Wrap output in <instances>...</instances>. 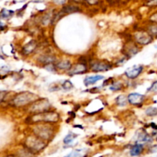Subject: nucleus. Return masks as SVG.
<instances>
[{
    "label": "nucleus",
    "instance_id": "obj_1",
    "mask_svg": "<svg viewBox=\"0 0 157 157\" xmlns=\"http://www.w3.org/2000/svg\"><path fill=\"white\" fill-rule=\"evenodd\" d=\"M29 124H35L38 123L56 124L60 121V115L54 110H48L42 113L32 114L28 118Z\"/></svg>",
    "mask_w": 157,
    "mask_h": 157
},
{
    "label": "nucleus",
    "instance_id": "obj_2",
    "mask_svg": "<svg viewBox=\"0 0 157 157\" xmlns=\"http://www.w3.org/2000/svg\"><path fill=\"white\" fill-rule=\"evenodd\" d=\"M53 124L48 123H38L35 124L33 127V134L36 135L45 142L51 141L55 135V128L52 126Z\"/></svg>",
    "mask_w": 157,
    "mask_h": 157
},
{
    "label": "nucleus",
    "instance_id": "obj_3",
    "mask_svg": "<svg viewBox=\"0 0 157 157\" xmlns=\"http://www.w3.org/2000/svg\"><path fill=\"white\" fill-rule=\"evenodd\" d=\"M38 96L32 92L23 91L17 94L11 101L12 104L16 107H21L29 106L38 99Z\"/></svg>",
    "mask_w": 157,
    "mask_h": 157
},
{
    "label": "nucleus",
    "instance_id": "obj_4",
    "mask_svg": "<svg viewBox=\"0 0 157 157\" xmlns=\"http://www.w3.org/2000/svg\"><path fill=\"white\" fill-rule=\"evenodd\" d=\"M24 146L35 154L44 150V149L47 147V144L45 141L33 134L26 138L24 142Z\"/></svg>",
    "mask_w": 157,
    "mask_h": 157
},
{
    "label": "nucleus",
    "instance_id": "obj_5",
    "mask_svg": "<svg viewBox=\"0 0 157 157\" xmlns=\"http://www.w3.org/2000/svg\"><path fill=\"white\" fill-rule=\"evenodd\" d=\"M51 103L47 98H38V100L32 103L29 106V113L35 114V113H42V112L50 110Z\"/></svg>",
    "mask_w": 157,
    "mask_h": 157
},
{
    "label": "nucleus",
    "instance_id": "obj_6",
    "mask_svg": "<svg viewBox=\"0 0 157 157\" xmlns=\"http://www.w3.org/2000/svg\"><path fill=\"white\" fill-rule=\"evenodd\" d=\"M153 39L154 38L146 29H140L133 34V40L140 46L148 45L153 42Z\"/></svg>",
    "mask_w": 157,
    "mask_h": 157
},
{
    "label": "nucleus",
    "instance_id": "obj_7",
    "mask_svg": "<svg viewBox=\"0 0 157 157\" xmlns=\"http://www.w3.org/2000/svg\"><path fill=\"white\" fill-rule=\"evenodd\" d=\"M89 67L93 72H104L111 70L113 64L107 60H94L90 63Z\"/></svg>",
    "mask_w": 157,
    "mask_h": 157
},
{
    "label": "nucleus",
    "instance_id": "obj_8",
    "mask_svg": "<svg viewBox=\"0 0 157 157\" xmlns=\"http://www.w3.org/2000/svg\"><path fill=\"white\" fill-rule=\"evenodd\" d=\"M122 52L125 57H127L129 59V58L136 56L140 52V48L139 47V44H136L135 41H128L126 44H124Z\"/></svg>",
    "mask_w": 157,
    "mask_h": 157
},
{
    "label": "nucleus",
    "instance_id": "obj_9",
    "mask_svg": "<svg viewBox=\"0 0 157 157\" xmlns=\"http://www.w3.org/2000/svg\"><path fill=\"white\" fill-rule=\"evenodd\" d=\"M88 67L89 66L87 65L86 61H80L71 66V69L68 71V75L71 76L82 75V74L86 73L88 71Z\"/></svg>",
    "mask_w": 157,
    "mask_h": 157
},
{
    "label": "nucleus",
    "instance_id": "obj_10",
    "mask_svg": "<svg viewBox=\"0 0 157 157\" xmlns=\"http://www.w3.org/2000/svg\"><path fill=\"white\" fill-rule=\"evenodd\" d=\"M144 71V66L143 65H133L132 67H128L124 72V75L129 79H136L142 74Z\"/></svg>",
    "mask_w": 157,
    "mask_h": 157
},
{
    "label": "nucleus",
    "instance_id": "obj_11",
    "mask_svg": "<svg viewBox=\"0 0 157 157\" xmlns=\"http://www.w3.org/2000/svg\"><path fill=\"white\" fill-rule=\"evenodd\" d=\"M129 104L133 106H141L144 103L146 97L139 93H130L127 96Z\"/></svg>",
    "mask_w": 157,
    "mask_h": 157
},
{
    "label": "nucleus",
    "instance_id": "obj_12",
    "mask_svg": "<svg viewBox=\"0 0 157 157\" xmlns=\"http://www.w3.org/2000/svg\"><path fill=\"white\" fill-rule=\"evenodd\" d=\"M37 41L35 40H32V41H29L26 44H25L22 48V53L25 55H29L32 53H33L37 48Z\"/></svg>",
    "mask_w": 157,
    "mask_h": 157
},
{
    "label": "nucleus",
    "instance_id": "obj_13",
    "mask_svg": "<svg viewBox=\"0 0 157 157\" xmlns=\"http://www.w3.org/2000/svg\"><path fill=\"white\" fill-rule=\"evenodd\" d=\"M136 138H137L138 143H147V144H150V143L153 142V137L149 133L144 131V130H142L139 133H137L136 134Z\"/></svg>",
    "mask_w": 157,
    "mask_h": 157
},
{
    "label": "nucleus",
    "instance_id": "obj_14",
    "mask_svg": "<svg viewBox=\"0 0 157 157\" xmlns=\"http://www.w3.org/2000/svg\"><path fill=\"white\" fill-rule=\"evenodd\" d=\"M55 67L58 70L61 71H69L71 67L72 64L69 60H60V61H56L55 64Z\"/></svg>",
    "mask_w": 157,
    "mask_h": 157
},
{
    "label": "nucleus",
    "instance_id": "obj_15",
    "mask_svg": "<svg viewBox=\"0 0 157 157\" xmlns=\"http://www.w3.org/2000/svg\"><path fill=\"white\" fill-rule=\"evenodd\" d=\"M104 77L102 75H93V76H87L84 78V84L85 86H90L92 84H94L98 81H101V80L104 79Z\"/></svg>",
    "mask_w": 157,
    "mask_h": 157
},
{
    "label": "nucleus",
    "instance_id": "obj_16",
    "mask_svg": "<svg viewBox=\"0 0 157 157\" xmlns=\"http://www.w3.org/2000/svg\"><path fill=\"white\" fill-rule=\"evenodd\" d=\"M38 61L41 64L46 65L48 64H53L54 62H56V58L54 55H41L39 58H38Z\"/></svg>",
    "mask_w": 157,
    "mask_h": 157
},
{
    "label": "nucleus",
    "instance_id": "obj_17",
    "mask_svg": "<svg viewBox=\"0 0 157 157\" xmlns=\"http://www.w3.org/2000/svg\"><path fill=\"white\" fill-rule=\"evenodd\" d=\"M144 145L141 144H136L131 147L130 150V154L132 156H140L144 152Z\"/></svg>",
    "mask_w": 157,
    "mask_h": 157
},
{
    "label": "nucleus",
    "instance_id": "obj_18",
    "mask_svg": "<svg viewBox=\"0 0 157 157\" xmlns=\"http://www.w3.org/2000/svg\"><path fill=\"white\" fill-rule=\"evenodd\" d=\"M146 30H147L153 38H157V22H156V21H150V23L147 24Z\"/></svg>",
    "mask_w": 157,
    "mask_h": 157
},
{
    "label": "nucleus",
    "instance_id": "obj_19",
    "mask_svg": "<svg viewBox=\"0 0 157 157\" xmlns=\"http://www.w3.org/2000/svg\"><path fill=\"white\" fill-rule=\"evenodd\" d=\"M34 153L24 146L23 148L19 149V150L15 153V157H32Z\"/></svg>",
    "mask_w": 157,
    "mask_h": 157
},
{
    "label": "nucleus",
    "instance_id": "obj_20",
    "mask_svg": "<svg viewBox=\"0 0 157 157\" xmlns=\"http://www.w3.org/2000/svg\"><path fill=\"white\" fill-rule=\"evenodd\" d=\"M80 8L78 6H72V5H68V6H65L62 8L61 12L64 14H71V13H75V12H80Z\"/></svg>",
    "mask_w": 157,
    "mask_h": 157
},
{
    "label": "nucleus",
    "instance_id": "obj_21",
    "mask_svg": "<svg viewBox=\"0 0 157 157\" xmlns=\"http://www.w3.org/2000/svg\"><path fill=\"white\" fill-rule=\"evenodd\" d=\"M128 98H127V96L125 95H120L117 98H116V104L117 105L119 106V107H125V106L127 105L128 104Z\"/></svg>",
    "mask_w": 157,
    "mask_h": 157
},
{
    "label": "nucleus",
    "instance_id": "obj_22",
    "mask_svg": "<svg viewBox=\"0 0 157 157\" xmlns=\"http://www.w3.org/2000/svg\"><path fill=\"white\" fill-rule=\"evenodd\" d=\"M123 87H124V84L121 81H117L116 82L112 83L109 88L112 91H119V90H122Z\"/></svg>",
    "mask_w": 157,
    "mask_h": 157
},
{
    "label": "nucleus",
    "instance_id": "obj_23",
    "mask_svg": "<svg viewBox=\"0 0 157 157\" xmlns=\"http://www.w3.org/2000/svg\"><path fill=\"white\" fill-rule=\"evenodd\" d=\"M77 137H78V135L77 134H75V133H69L64 138L63 142H64V144H66V145H69V144H71Z\"/></svg>",
    "mask_w": 157,
    "mask_h": 157
},
{
    "label": "nucleus",
    "instance_id": "obj_24",
    "mask_svg": "<svg viewBox=\"0 0 157 157\" xmlns=\"http://www.w3.org/2000/svg\"><path fill=\"white\" fill-rule=\"evenodd\" d=\"M14 15V11L12 10H8V9H2L0 12V17L5 19H7V18H11L12 15Z\"/></svg>",
    "mask_w": 157,
    "mask_h": 157
},
{
    "label": "nucleus",
    "instance_id": "obj_25",
    "mask_svg": "<svg viewBox=\"0 0 157 157\" xmlns=\"http://www.w3.org/2000/svg\"><path fill=\"white\" fill-rule=\"evenodd\" d=\"M61 88L65 90H71L74 88V85L71 81L69 80H66V81H63V83L61 84Z\"/></svg>",
    "mask_w": 157,
    "mask_h": 157
},
{
    "label": "nucleus",
    "instance_id": "obj_26",
    "mask_svg": "<svg viewBox=\"0 0 157 157\" xmlns=\"http://www.w3.org/2000/svg\"><path fill=\"white\" fill-rule=\"evenodd\" d=\"M145 113L147 114V116L151 117H156L157 115V108L153 107H148L145 110Z\"/></svg>",
    "mask_w": 157,
    "mask_h": 157
},
{
    "label": "nucleus",
    "instance_id": "obj_27",
    "mask_svg": "<svg viewBox=\"0 0 157 157\" xmlns=\"http://www.w3.org/2000/svg\"><path fill=\"white\" fill-rule=\"evenodd\" d=\"M83 151H84V150H81H81H75L64 157H81Z\"/></svg>",
    "mask_w": 157,
    "mask_h": 157
},
{
    "label": "nucleus",
    "instance_id": "obj_28",
    "mask_svg": "<svg viewBox=\"0 0 157 157\" xmlns=\"http://www.w3.org/2000/svg\"><path fill=\"white\" fill-rule=\"evenodd\" d=\"M44 68L45 70L48 71L52 72V73H55V72L58 71V69L57 67H55V64H46V65H44Z\"/></svg>",
    "mask_w": 157,
    "mask_h": 157
},
{
    "label": "nucleus",
    "instance_id": "obj_29",
    "mask_svg": "<svg viewBox=\"0 0 157 157\" xmlns=\"http://www.w3.org/2000/svg\"><path fill=\"white\" fill-rule=\"evenodd\" d=\"M147 92H153V93H157V81H154L151 84L150 87L147 89Z\"/></svg>",
    "mask_w": 157,
    "mask_h": 157
},
{
    "label": "nucleus",
    "instance_id": "obj_30",
    "mask_svg": "<svg viewBox=\"0 0 157 157\" xmlns=\"http://www.w3.org/2000/svg\"><path fill=\"white\" fill-rule=\"evenodd\" d=\"M52 2L56 6H63L67 2V0H52Z\"/></svg>",
    "mask_w": 157,
    "mask_h": 157
},
{
    "label": "nucleus",
    "instance_id": "obj_31",
    "mask_svg": "<svg viewBox=\"0 0 157 157\" xmlns=\"http://www.w3.org/2000/svg\"><path fill=\"white\" fill-rule=\"evenodd\" d=\"M6 94H7V91H5V90H0V104H1L2 101L4 100V98H6Z\"/></svg>",
    "mask_w": 157,
    "mask_h": 157
},
{
    "label": "nucleus",
    "instance_id": "obj_32",
    "mask_svg": "<svg viewBox=\"0 0 157 157\" xmlns=\"http://www.w3.org/2000/svg\"><path fill=\"white\" fill-rule=\"evenodd\" d=\"M89 5H97L98 3L99 0H84Z\"/></svg>",
    "mask_w": 157,
    "mask_h": 157
},
{
    "label": "nucleus",
    "instance_id": "obj_33",
    "mask_svg": "<svg viewBox=\"0 0 157 157\" xmlns=\"http://www.w3.org/2000/svg\"><path fill=\"white\" fill-rule=\"evenodd\" d=\"M148 5L151 7H157V0H153V1L148 2Z\"/></svg>",
    "mask_w": 157,
    "mask_h": 157
},
{
    "label": "nucleus",
    "instance_id": "obj_34",
    "mask_svg": "<svg viewBox=\"0 0 157 157\" xmlns=\"http://www.w3.org/2000/svg\"><path fill=\"white\" fill-rule=\"evenodd\" d=\"M150 21H156V22H157V12H155L154 14H153V15H151V17H150Z\"/></svg>",
    "mask_w": 157,
    "mask_h": 157
},
{
    "label": "nucleus",
    "instance_id": "obj_35",
    "mask_svg": "<svg viewBox=\"0 0 157 157\" xmlns=\"http://www.w3.org/2000/svg\"><path fill=\"white\" fill-rule=\"evenodd\" d=\"M150 151L151 152V153H156L157 152V145H154V146H153V147H150Z\"/></svg>",
    "mask_w": 157,
    "mask_h": 157
},
{
    "label": "nucleus",
    "instance_id": "obj_36",
    "mask_svg": "<svg viewBox=\"0 0 157 157\" xmlns=\"http://www.w3.org/2000/svg\"><path fill=\"white\" fill-rule=\"evenodd\" d=\"M4 157H15V155H9V156H4Z\"/></svg>",
    "mask_w": 157,
    "mask_h": 157
},
{
    "label": "nucleus",
    "instance_id": "obj_37",
    "mask_svg": "<svg viewBox=\"0 0 157 157\" xmlns=\"http://www.w3.org/2000/svg\"><path fill=\"white\" fill-rule=\"evenodd\" d=\"M144 1H146V2H147V3H148V2H150L153 1V0H144Z\"/></svg>",
    "mask_w": 157,
    "mask_h": 157
},
{
    "label": "nucleus",
    "instance_id": "obj_38",
    "mask_svg": "<svg viewBox=\"0 0 157 157\" xmlns=\"http://www.w3.org/2000/svg\"><path fill=\"white\" fill-rule=\"evenodd\" d=\"M155 47H156V48L157 49V45H156V46H155Z\"/></svg>",
    "mask_w": 157,
    "mask_h": 157
}]
</instances>
